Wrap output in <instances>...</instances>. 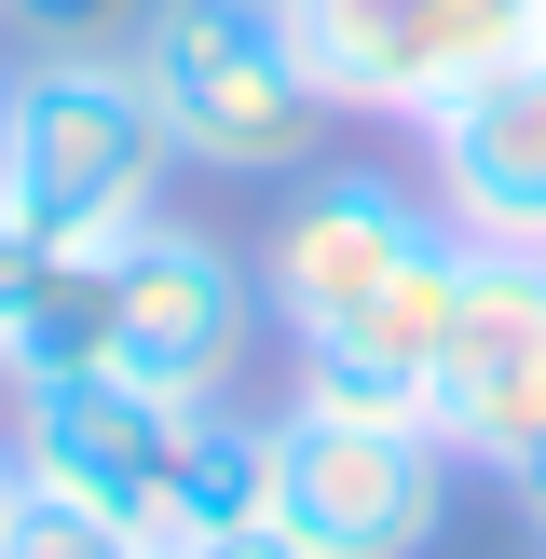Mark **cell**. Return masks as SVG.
I'll return each mask as SVG.
<instances>
[{
    "mask_svg": "<svg viewBox=\"0 0 546 559\" xmlns=\"http://www.w3.org/2000/svg\"><path fill=\"white\" fill-rule=\"evenodd\" d=\"M273 491H287V409L205 396L191 409V451H178V546L233 533V519H273Z\"/></svg>",
    "mask_w": 546,
    "mask_h": 559,
    "instance_id": "30bf717a",
    "label": "cell"
},
{
    "mask_svg": "<svg viewBox=\"0 0 546 559\" xmlns=\"http://www.w3.org/2000/svg\"><path fill=\"white\" fill-rule=\"evenodd\" d=\"M451 478L437 424H369V409H300L287 396V491L273 519L300 533V559H424L451 533Z\"/></svg>",
    "mask_w": 546,
    "mask_h": 559,
    "instance_id": "8992f818",
    "label": "cell"
},
{
    "mask_svg": "<svg viewBox=\"0 0 546 559\" xmlns=\"http://www.w3.org/2000/svg\"><path fill=\"white\" fill-rule=\"evenodd\" d=\"M246 355H260V260H233L191 218H136L109 246V369L205 409L246 396Z\"/></svg>",
    "mask_w": 546,
    "mask_h": 559,
    "instance_id": "5b68a950",
    "label": "cell"
},
{
    "mask_svg": "<svg viewBox=\"0 0 546 559\" xmlns=\"http://www.w3.org/2000/svg\"><path fill=\"white\" fill-rule=\"evenodd\" d=\"M424 205L464 246H546V41L491 55L451 109H424Z\"/></svg>",
    "mask_w": 546,
    "mask_h": 559,
    "instance_id": "9c48e42d",
    "label": "cell"
},
{
    "mask_svg": "<svg viewBox=\"0 0 546 559\" xmlns=\"http://www.w3.org/2000/svg\"><path fill=\"white\" fill-rule=\"evenodd\" d=\"M136 14H151V0H0V27H14L27 55H123Z\"/></svg>",
    "mask_w": 546,
    "mask_h": 559,
    "instance_id": "7c38bea8",
    "label": "cell"
},
{
    "mask_svg": "<svg viewBox=\"0 0 546 559\" xmlns=\"http://www.w3.org/2000/svg\"><path fill=\"white\" fill-rule=\"evenodd\" d=\"M0 559H151V546L109 533V519H82V506H55V491H27L14 533H0Z\"/></svg>",
    "mask_w": 546,
    "mask_h": 559,
    "instance_id": "4fadbf2b",
    "label": "cell"
},
{
    "mask_svg": "<svg viewBox=\"0 0 546 559\" xmlns=\"http://www.w3.org/2000/svg\"><path fill=\"white\" fill-rule=\"evenodd\" d=\"M424 424L478 478H506L546 437V246H464L451 328H437V369H424Z\"/></svg>",
    "mask_w": 546,
    "mask_h": 559,
    "instance_id": "52a82bcc",
    "label": "cell"
},
{
    "mask_svg": "<svg viewBox=\"0 0 546 559\" xmlns=\"http://www.w3.org/2000/svg\"><path fill=\"white\" fill-rule=\"evenodd\" d=\"M287 27L342 123H424L491 55L533 41V0H287Z\"/></svg>",
    "mask_w": 546,
    "mask_h": 559,
    "instance_id": "ba28073f",
    "label": "cell"
},
{
    "mask_svg": "<svg viewBox=\"0 0 546 559\" xmlns=\"http://www.w3.org/2000/svg\"><path fill=\"white\" fill-rule=\"evenodd\" d=\"M14 506H27V464H14V437H0V533H14Z\"/></svg>",
    "mask_w": 546,
    "mask_h": 559,
    "instance_id": "e0dca14e",
    "label": "cell"
},
{
    "mask_svg": "<svg viewBox=\"0 0 546 559\" xmlns=\"http://www.w3.org/2000/svg\"><path fill=\"white\" fill-rule=\"evenodd\" d=\"M164 123L123 55H27L0 69V218L41 260H109L136 218H164Z\"/></svg>",
    "mask_w": 546,
    "mask_h": 559,
    "instance_id": "7a4b0ae2",
    "label": "cell"
},
{
    "mask_svg": "<svg viewBox=\"0 0 546 559\" xmlns=\"http://www.w3.org/2000/svg\"><path fill=\"white\" fill-rule=\"evenodd\" d=\"M533 41H546V0H533Z\"/></svg>",
    "mask_w": 546,
    "mask_h": 559,
    "instance_id": "ac0fdd59",
    "label": "cell"
},
{
    "mask_svg": "<svg viewBox=\"0 0 546 559\" xmlns=\"http://www.w3.org/2000/svg\"><path fill=\"white\" fill-rule=\"evenodd\" d=\"M123 69L151 96L164 151L205 164V178H300L342 123L314 96V55H300L287 0H151Z\"/></svg>",
    "mask_w": 546,
    "mask_h": 559,
    "instance_id": "3957f363",
    "label": "cell"
},
{
    "mask_svg": "<svg viewBox=\"0 0 546 559\" xmlns=\"http://www.w3.org/2000/svg\"><path fill=\"white\" fill-rule=\"evenodd\" d=\"M27 273H41V246L0 218V369H14V314H27Z\"/></svg>",
    "mask_w": 546,
    "mask_h": 559,
    "instance_id": "9a60e30c",
    "label": "cell"
},
{
    "mask_svg": "<svg viewBox=\"0 0 546 559\" xmlns=\"http://www.w3.org/2000/svg\"><path fill=\"white\" fill-rule=\"evenodd\" d=\"M464 287V233L424 205V178L382 164H300L260 246V314L287 328V396L300 409H369L424 424V369Z\"/></svg>",
    "mask_w": 546,
    "mask_h": 559,
    "instance_id": "6da1fadb",
    "label": "cell"
},
{
    "mask_svg": "<svg viewBox=\"0 0 546 559\" xmlns=\"http://www.w3.org/2000/svg\"><path fill=\"white\" fill-rule=\"evenodd\" d=\"M55 369H109V260H41L14 314V369L0 382H55Z\"/></svg>",
    "mask_w": 546,
    "mask_h": 559,
    "instance_id": "8fae6325",
    "label": "cell"
},
{
    "mask_svg": "<svg viewBox=\"0 0 546 559\" xmlns=\"http://www.w3.org/2000/svg\"><path fill=\"white\" fill-rule=\"evenodd\" d=\"M0 396H14L0 437H14L27 491L136 533L151 559H178V451H191L178 396H151V382H123V369H55V382H0Z\"/></svg>",
    "mask_w": 546,
    "mask_h": 559,
    "instance_id": "277c9868",
    "label": "cell"
},
{
    "mask_svg": "<svg viewBox=\"0 0 546 559\" xmlns=\"http://www.w3.org/2000/svg\"><path fill=\"white\" fill-rule=\"evenodd\" d=\"M178 559H300V533L287 519H233V533H191Z\"/></svg>",
    "mask_w": 546,
    "mask_h": 559,
    "instance_id": "5bb4252c",
    "label": "cell"
},
{
    "mask_svg": "<svg viewBox=\"0 0 546 559\" xmlns=\"http://www.w3.org/2000/svg\"><path fill=\"white\" fill-rule=\"evenodd\" d=\"M506 506H519V519H533V546H546V437H533V451H519V464H506Z\"/></svg>",
    "mask_w": 546,
    "mask_h": 559,
    "instance_id": "2e32d148",
    "label": "cell"
}]
</instances>
